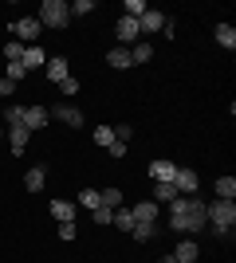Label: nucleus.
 <instances>
[{
  "label": "nucleus",
  "instance_id": "nucleus-36",
  "mask_svg": "<svg viewBox=\"0 0 236 263\" xmlns=\"http://www.w3.org/2000/svg\"><path fill=\"white\" fill-rule=\"evenodd\" d=\"M24 75H28V71H24V63H8V79H12V83H20Z\"/></svg>",
  "mask_w": 236,
  "mask_h": 263
},
{
  "label": "nucleus",
  "instance_id": "nucleus-40",
  "mask_svg": "<svg viewBox=\"0 0 236 263\" xmlns=\"http://www.w3.org/2000/svg\"><path fill=\"white\" fill-rule=\"evenodd\" d=\"M157 263H177V259H173V255H161V259H157Z\"/></svg>",
  "mask_w": 236,
  "mask_h": 263
},
{
  "label": "nucleus",
  "instance_id": "nucleus-34",
  "mask_svg": "<svg viewBox=\"0 0 236 263\" xmlns=\"http://www.w3.org/2000/svg\"><path fill=\"white\" fill-rule=\"evenodd\" d=\"M126 149H130V145H126V142H118V138H114V142L106 145V154H111L114 161H118V157H126Z\"/></svg>",
  "mask_w": 236,
  "mask_h": 263
},
{
  "label": "nucleus",
  "instance_id": "nucleus-3",
  "mask_svg": "<svg viewBox=\"0 0 236 263\" xmlns=\"http://www.w3.org/2000/svg\"><path fill=\"white\" fill-rule=\"evenodd\" d=\"M35 20H40V28L59 32V28H67V24H71V4H63V0H44Z\"/></svg>",
  "mask_w": 236,
  "mask_h": 263
},
{
  "label": "nucleus",
  "instance_id": "nucleus-29",
  "mask_svg": "<svg viewBox=\"0 0 236 263\" xmlns=\"http://www.w3.org/2000/svg\"><path fill=\"white\" fill-rule=\"evenodd\" d=\"M95 142H99L102 149H106V145L114 142V126H99V130H95Z\"/></svg>",
  "mask_w": 236,
  "mask_h": 263
},
{
  "label": "nucleus",
  "instance_id": "nucleus-1",
  "mask_svg": "<svg viewBox=\"0 0 236 263\" xmlns=\"http://www.w3.org/2000/svg\"><path fill=\"white\" fill-rule=\"evenodd\" d=\"M205 224H209V216L197 197H177L169 204V232H201Z\"/></svg>",
  "mask_w": 236,
  "mask_h": 263
},
{
  "label": "nucleus",
  "instance_id": "nucleus-2",
  "mask_svg": "<svg viewBox=\"0 0 236 263\" xmlns=\"http://www.w3.org/2000/svg\"><path fill=\"white\" fill-rule=\"evenodd\" d=\"M205 216H209V228L216 236H228L236 228V200H213V204H205Z\"/></svg>",
  "mask_w": 236,
  "mask_h": 263
},
{
  "label": "nucleus",
  "instance_id": "nucleus-11",
  "mask_svg": "<svg viewBox=\"0 0 236 263\" xmlns=\"http://www.w3.org/2000/svg\"><path fill=\"white\" fill-rule=\"evenodd\" d=\"M130 216H134V224H157V204L154 200H138L130 209Z\"/></svg>",
  "mask_w": 236,
  "mask_h": 263
},
{
  "label": "nucleus",
  "instance_id": "nucleus-21",
  "mask_svg": "<svg viewBox=\"0 0 236 263\" xmlns=\"http://www.w3.org/2000/svg\"><path fill=\"white\" fill-rule=\"evenodd\" d=\"M236 197V181L232 177H216V200H232Z\"/></svg>",
  "mask_w": 236,
  "mask_h": 263
},
{
  "label": "nucleus",
  "instance_id": "nucleus-25",
  "mask_svg": "<svg viewBox=\"0 0 236 263\" xmlns=\"http://www.w3.org/2000/svg\"><path fill=\"white\" fill-rule=\"evenodd\" d=\"M99 197H102V204H106V209H122V189H102Z\"/></svg>",
  "mask_w": 236,
  "mask_h": 263
},
{
  "label": "nucleus",
  "instance_id": "nucleus-41",
  "mask_svg": "<svg viewBox=\"0 0 236 263\" xmlns=\"http://www.w3.org/2000/svg\"><path fill=\"white\" fill-rule=\"evenodd\" d=\"M0 126H4V118H0Z\"/></svg>",
  "mask_w": 236,
  "mask_h": 263
},
{
  "label": "nucleus",
  "instance_id": "nucleus-33",
  "mask_svg": "<svg viewBox=\"0 0 236 263\" xmlns=\"http://www.w3.org/2000/svg\"><path fill=\"white\" fill-rule=\"evenodd\" d=\"M87 12H95V0H75L71 4V16H87Z\"/></svg>",
  "mask_w": 236,
  "mask_h": 263
},
{
  "label": "nucleus",
  "instance_id": "nucleus-10",
  "mask_svg": "<svg viewBox=\"0 0 236 263\" xmlns=\"http://www.w3.org/2000/svg\"><path fill=\"white\" fill-rule=\"evenodd\" d=\"M20 63H24V71H40V67L47 63V51H44L40 44H28V47H24V59H20Z\"/></svg>",
  "mask_w": 236,
  "mask_h": 263
},
{
  "label": "nucleus",
  "instance_id": "nucleus-9",
  "mask_svg": "<svg viewBox=\"0 0 236 263\" xmlns=\"http://www.w3.org/2000/svg\"><path fill=\"white\" fill-rule=\"evenodd\" d=\"M47 118H51V114H47L44 106H24V126H28V134L44 130V126H47Z\"/></svg>",
  "mask_w": 236,
  "mask_h": 263
},
{
  "label": "nucleus",
  "instance_id": "nucleus-19",
  "mask_svg": "<svg viewBox=\"0 0 236 263\" xmlns=\"http://www.w3.org/2000/svg\"><path fill=\"white\" fill-rule=\"evenodd\" d=\"M177 197V185H154V204H173Z\"/></svg>",
  "mask_w": 236,
  "mask_h": 263
},
{
  "label": "nucleus",
  "instance_id": "nucleus-26",
  "mask_svg": "<svg viewBox=\"0 0 236 263\" xmlns=\"http://www.w3.org/2000/svg\"><path fill=\"white\" fill-rule=\"evenodd\" d=\"M130 232H134V240H142V243H146V240H154V236H157L161 228H157V224H134Z\"/></svg>",
  "mask_w": 236,
  "mask_h": 263
},
{
  "label": "nucleus",
  "instance_id": "nucleus-12",
  "mask_svg": "<svg viewBox=\"0 0 236 263\" xmlns=\"http://www.w3.org/2000/svg\"><path fill=\"white\" fill-rule=\"evenodd\" d=\"M44 71H47V79H51V83H63V79H67V59H63V55H51V59H47L44 63Z\"/></svg>",
  "mask_w": 236,
  "mask_h": 263
},
{
  "label": "nucleus",
  "instance_id": "nucleus-24",
  "mask_svg": "<svg viewBox=\"0 0 236 263\" xmlns=\"http://www.w3.org/2000/svg\"><path fill=\"white\" fill-rule=\"evenodd\" d=\"M114 228H122V232H130L134 228V216H130V209H114V220H111Z\"/></svg>",
  "mask_w": 236,
  "mask_h": 263
},
{
  "label": "nucleus",
  "instance_id": "nucleus-30",
  "mask_svg": "<svg viewBox=\"0 0 236 263\" xmlns=\"http://www.w3.org/2000/svg\"><path fill=\"white\" fill-rule=\"evenodd\" d=\"M59 90H63V99L71 102V99H75V95H79V79H71V75H67V79H63V83H59Z\"/></svg>",
  "mask_w": 236,
  "mask_h": 263
},
{
  "label": "nucleus",
  "instance_id": "nucleus-14",
  "mask_svg": "<svg viewBox=\"0 0 236 263\" xmlns=\"http://www.w3.org/2000/svg\"><path fill=\"white\" fill-rule=\"evenodd\" d=\"M106 63H111L114 71H126V67H134V59H130V47H111V51H106Z\"/></svg>",
  "mask_w": 236,
  "mask_h": 263
},
{
  "label": "nucleus",
  "instance_id": "nucleus-20",
  "mask_svg": "<svg viewBox=\"0 0 236 263\" xmlns=\"http://www.w3.org/2000/svg\"><path fill=\"white\" fill-rule=\"evenodd\" d=\"M216 44L228 47V51L236 47V28H232V24H216Z\"/></svg>",
  "mask_w": 236,
  "mask_h": 263
},
{
  "label": "nucleus",
  "instance_id": "nucleus-5",
  "mask_svg": "<svg viewBox=\"0 0 236 263\" xmlns=\"http://www.w3.org/2000/svg\"><path fill=\"white\" fill-rule=\"evenodd\" d=\"M47 114H51V118H59L63 126H71V130H79V126H83V110L71 106V102H59V106H51Z\"/></svg>",
  "mask_w": 236,
  "mask_h": 263
},
{
  "label": "nucleus",
  "instance_id": "nucleus-39",
  "mask_svg": "<svg viewBox=\"0 0 236 263\" xmlns=\"http://www.w3.org/2000/svg\"><path fill=\"white\" fill-rule=\"evenodd\" d=\"M161 32H166V40H173V35H177V24L166 20V24H161Z\"/></svg>",
  "mask_w": 236,
  "mask_h": 263
},
{
  "label": "nucleus",
  "instance_id": "nucleus-28",
  "mask_svg": "<svg viewBox=\"0 0 236 263\" xmlns=\"http://www.w3.org/2000/svg\"><path fill=\"white\" fill-rule=\"evenodd\" d=\"M146 12H150V4H146V0H126V16H130V20L146 16Z\"/></svg>",
  "mask_w": 236,
  "mask_h": 263
},
{
  "label": "nucleus",
  "instance_id": "nucleus-27",
  "mask_svg": "<svg viewBox=\"0 0 236 263\" xmlns=\"http://www.w3.org/2000/svg\"><path fill=\"white\" fill-rule=\"evenodd\" d=\"M90 220H95L99 228H106V224H111V220H114V209H106V204H99V209L90 212Z\"/></svg>",
  "mask_w": 236,
  "mask_h": 263
},
{
  "label": "nucleus",
  "instance_id": "nucleus-6",
  "mask_svg": "<svg viewBox=\"0 0 236 263\" xmlns=\"http://www.w3.org/2000/svg\"><path fill=\"white\" fill-rule=\"evenodd\" d=\"M173 185H177L181 197H197V189H201V177H197V169H177Z\"/></svg>",
  "mask_w": 236,
  "mask_h": 263
},
{
  "label": "nucleus",
  "instance_id": "nucleus-13",
  "mask_svg": "<svg viewBox=\"0 0 236 263\" xmlns=\"http://www.w3.org/2000/svg\"><path fill=\"white\" fill-rule=\"evenodd\" d=\"M8 138H12V154L20 157L24 149H28V138H32V134H28V126L20 122V126H8Z\"/></svg>",
  "mask_w": 236,
  "mask_h": 263
},
{
  "label": "nucleus",
  "instance_id": "nucleus-4",
  "mask_svg": "<svg viewBox=\"0 0 236 263\" xmlns=\"http://www.w3.org/2000/svg\"><path fill=\"white\" fill-rule=\"evenodd\" d=\"M12 35H16V40H20L24 47H28V44H35V40H40V20H35V16L12 20Z\"/></svg>",
  "mask_w": 236,
  "mask_h": 263
},
{
  "label": "nucleus",
  "instance_id": "nucleus-37",
  "mask_svg": "<svg viewBox=\"0 0 236 263\" xmlns=\"http://www.w3.org/2000/svg\"><path fill=\"white\" fill-rule=\"evenodd\" d=\"M12 90H16V83H12V79H0V99H12Z\"/></svg>",
  "mask_w": 236,
  "mask_h": 263
},
{
  "label": "nucleus",
  "instance_id": "nucleus-32",
  "mask_svg": "<svg viewBox=\"0 0 236 263\" xmlns=\"http://www.w3.org/2000/svg\"><path fill=\"white\" fill-rule=\"evenodd\" d=\"M4 59H8V63H20L24 59V44H4Z\"/></svg>",
  "mask_w": 236,
  "mask_h": 263
},
{
  "label": "nucleus",
  "instance_id": "nucleus-17",
  "mask_svg": "<svg viewBox=\"0 0 236 263\" xmlns=\"http://www.w3.org/2000/svg\"><path fill=\"white\" fill-rule=\"evenodd\" d=\"M44 181H47L44 165H32V169L24 173V189H28V193H40V189H44Z\"/></svg>",
  "mask_w": 236,
  "mask_h": 263
},
{
  "label": "nucleus",
  "instance_id": "nucleus-31",
  "mask_svg": "<svg viewBox=\"0 0 236 263\" xmlns=\"http://www.w3.org/2000/svg\"><path fill=\"white\" fill-rule=\"evenodd\" d=\"M0 118L8 122V126H20V122H24V106H8L4 114H0Z\"/></svg>",
  "mask_w": 236,
  "mask_h": 263
},
{
  "label": "nucleus",
  "instance_id": "nucleus-35",
  "mask_svg": "<svg viewBox=\"0 0 236 263\" xmlns=\"http://www.w3.org/2000/svg\"><path fill=\"white\" fill-rule=\"evenodd\" d=\"M114 138L130 145V138H134V130H130V126H126V122H122V126H114Z\"/></svg>",
  "mask_w": 236,
  "mask_h": 263
},
{
  "label": "nucleus",
  "instance_id": "nucleus-23",
  "mask_svg": "<svg viewBox=\"0 0 236 263\" xmlns=\"http://www.w3.org/2000/svg\"><path fill=\"white\" fill-rule=\"evenodd\" d=\"M79 204H83V209H90V212H95V209H99V204H102L99 189H83V193H79Z\"/></svg>",
  "mask_w": 236,
  "mask_h": 263
},
{
  "label": "nucleus",
  "instance_id": "nucleus-16",
  "mask_svg": "<svg viewBox=\"0 0 236 263\" xmlns=\"http://www.w3.org/2000/svg\"><path fill=\"white\" fill-rule=\"evenodd\" d=\"M197 255H201L197 240H181V243H177V252H173V259H177V263H197Z\"/></svg>",
  "mask_w": 236,
  "mask_h": 263
},
{
  "label": "nucleus",
  "instance_id": "nucleus-7",
  "mask_svg": "<svg viewBox=\"0 0 236 263\" xmlns=\"http://www.w3.org/2000/svg\"><path fill=\"white\" fill-rule=\"evenodd\" d=\"M114 35H118V44H122V47H134V44H138V35H142V32H138V20L122 16V20L114 24Z\"/></svg>",
  "mask_w": 236,
  "mask_h": 263
},
{
  "label": "nucleus",
  "instance_id": "nucleus-18",
  "mask_svg": "<svg viewBox=\"0 0 236 263\" xmlns=\"http://www.w3.org/2000/svg\"><path fill=\"white\" fill-rule=\"evenodd\" d=\"M51 216H56L59 224H75V200H56V204H51Z\"/></svg>",
  "mask_w": 236,
  "mask_h": 263
},
{
  "label": "nucleus",
  "instance_id": "nucleus-22",
  "mask_svg": "<svg viewBox=\"0 0 236 263\" xmlns=\"http://www.w3.org/2000/svg\"><path fill=\"white\" fill-rule=\"evenodd\" d=\"M130 59H134V63H150V59H154V44H134L130 47Z\"/></svg>",
  "mask_w": 236,
  "mask_h": 263
},
{
  "label": "nucleus",
  "instance_id": "nucleus-38",
  "mask_svg": "<svg viewBox=\"0 0 236 263\" xmlns=\"http://www.w3.org/2000/svg\"><path fill=\"white\" fill-rule=\"evenodd\" d=\"M59 240H75V224H59Z\"/></svg>",
  "mask_w": 236,
  "mask_h": 263
},
{
  "label": "nucleus",
  "instance_id": "nucleus-15",
  "mask_svg": "<svg viewBox=\"0 0 236 263\" xmlns=\"http://www.w3.org/2000/svg\"><path fill=\"white\" fill-rule=\"evenodd\" d=\"M161 24H166V12L150 8L146 16H138V32H161Z\"/></svg>",
  "mask_w": 236,
  "mask_h": 263
},
{
  "label": "nucleus",
  "instance_id": "nucleus-8",
  "mask_svg": "<svg viewBox=\"0 0 236 263\" xmlns=\"http://www.w3.org/2000/svg\"><path fill=\"white\" fill-rule=\"evenodd\" d=\"M177 169H181V165H173V161H150V177H154V185H173Z\"/></svg>",
  "mask_w": 236,
  "mask_h": 263
}]
</instances>
